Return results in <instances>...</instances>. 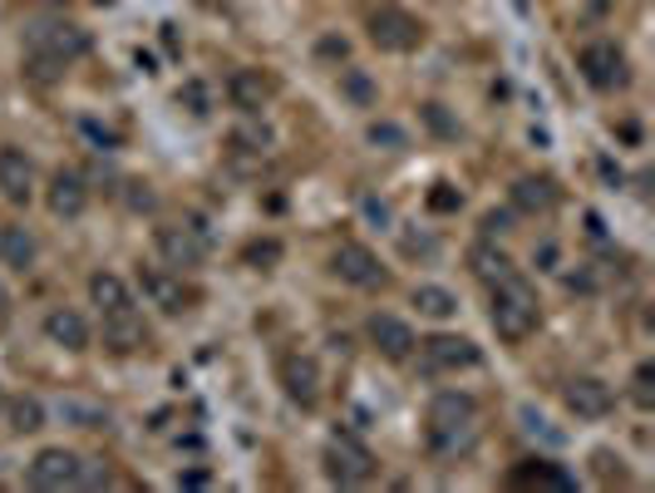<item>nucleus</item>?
<instances>
[{"label":"nucleus","instance_id":"1","mask_svg":"<svg viewBox=\"0 0 655 493\" xmlns=\"http://www.w3.org/2000/svg\"><path fill=\"white\" fill-rule=\"evenodd\" d=\"M483 435V415H479V400L463 390H439L425 410V439L439 459H459L479 444Z\"/></svg>","mask_w":655,"mask_h":493},{"label":"nucleus","instance_id":"2","mask_svg":"<svg viewBox=\"0 0 655 493\" xmlns=\"http://www.w3.org/2000/svg\"><path fill=\"white\" fill-rule=\"evenodd\" d=\"M537 291L527 287L517 271H508L503 281H493V301H488V321H493V331H498V341H508V345H523L527 335L537 331Z\"/></svg>","mask_w":655,"mask_h":493},{"label":"nucleus","instance_id":"3","mask_svg":"<svg viewBox=\"0 0 655 493\" xmlns=\"http://www.w3.org/2000/svg\"><path fill=\"white\" fill-rule=\"evenodd\" d=\"M89 55V35H84L79 25H35L30 30V65H40V75H50V69H65L74 60Z\"/></svg>","mask_w":655,"mask_h":493},{"label":"nucleus","instance_id":"4","mask_svg":"<svg viewBox=\"0 0 655 493\" xmlns=\"http://www.w3.org/2000/svg\"><path fill=\"white\" fill-rule=\"evenodd\" d=\"M369 40L389 55H409V50L425 45V20L405 6H375L369 10Z\"/></svg>","mask_w":655,"mask_h":493},{"label":"nucleus","instance_id":"5","mask_svg":"<svg viewBox=\"0 0 655 493\" xmlns=\"http://www.w3.org/2000/svg\"><path fill=\"white\" fill-rule=\"evenodd\" d=\"M483 361V351L469 341V335H429V341H419V371L425 375H459V371H473V365Z\"/></svg>","mask_w":655,"mask_h":493},{"label":"nucleus","instance_id":"6","mask_svg":"<svg viewBox=\"0 0 655 493\" xmlns=\"http://www.w3.org/2000/svg\"><path fill=\"white\" fill-rule=\"evenodd\" d=\"M325 479L341 489L369 484L375 479V454L355 435H331V444H325Z\"/></svg>","mask_w":655,"mask_h":493},{"label":"nucleus","instance_id":"7","mask_svg":"<svg viewBox=\"0 0 655 493\" xmlns=\"http://www.w3.org/2000/svg\"><path fill=\"white\" fill-rule=\"evenodd\" d=\"M577 69L591 89H621L626 84V50L616 40H587L577 50Z\"/></svg>","mask_w":655,"mask_h":493},{"label":"nucleus","instance_id":"8","mask_svg":"<svg viewBox=\"0 0 655 493\" xmlns=\"http://www.w3.org/2000/svg\"><path fill=\"white\" fill-rule=\"evenodd\" d=\"M331 271L345 281V287H361V291L389 287L385 261H379L365 243H341V247H335V251H331Z\"/></svg>","mask_w":655,"mask_h":493},{"label":"nucleus","instance_id":"9","mask_svg":"<svg viewBox=\"0 0 655 493\" xmlns=\"http://www.w3.org/2000/svg\"><path fill=\"white\" fill-rule=\"evenodd\" d=\"M277 375H281V390H287L291 405H301V410H315V405H321V365H315V355L287 351L277 365Z\"/></svg>","mask_w":655,"mask_h":493},{"label":"nucleus","instance_id":"10","mask_svg":"<svg viewBox=\"0 0 655 493\" xmlns=\"http://www.w3.org/2000/svg\"><path fill=\"white\" fill-rule=\"evenodd\" d=\"M153 247L168 267H203L207 261V233L203 227H183V223H163L153 233Z\"/></svg>","mask_w":655,"mask_h":493},{"label":"nucleus","instance_id":"11","mask_svg":"<svg viewBox=\"0 0 655 493\" xmlns=\"http://www.w3.org/2000/svg\"><path fill=\"white\" fill-rule=\"evenodd\" d=\"M35 187H40L35 159H30L25 149H15V143H6V149H0V197L15 207H30L35 203Z\"/></svg>","mask_w":655,"mask_h":493},{"label":"nucleus","instance_id":"12","mask_svg":"<svg viewBox=\"0 0 655 493\" xmlns=\"http://www.w3.org/2000/svg\"><path fill=\"white\" fill-rule=\"evenodd\" d=\"M79 474H84V459L65 444H50L30 459V484L35 489H74Z\"/></svg>","mask_w":655,"mask_h":493},{"label":"nucleus","instance_id":"13","mask_svg":"<svg viewBox=\"0 0 655 493\" xmlns=\"http://www.w3.org/2000/svg\"><path fill=\"white\" fill-rule=\"evenodd\" d=\"M139 291L158 317H183V311L193 307V291H187L183 277H173V271H158V267L139 271Z\"/></svg>","mask_w":655,"mask_h":493},{"label":"nucleus","instance_id":"14","mask_svg":"<svg viewBox=\"0 0 655 493\" xmlns=\"http://www.w3.org/2000/svg\"><path fill=\"white\" fill-rule=\"evenodd\" d=\"M562 405L577 419H606L616 395H611V385L601 381V375H572V381L562 385Z\"/></svg>","mask_w":655,"mask_h":493},{"label":"nucleus","instance_id":"15","mask_svg":"<svg viewBox=\"0 0 655 493\" xmlns=\"http://www.w3.org/2000/svg\"><path fill=\"white\" fill-rule=\"evenodd\" d=\"M365 335H369V345H375L385 361H409L415 355V331H409V321H399V317H389V311H375V317L365 321Z\"/></svg>","mask_w":655,"mask_h":493},{"label":"nucleus","instance_id":"16","mask_svg":"<svg viewBox=\"0 0 655 493\" xmlns=\"http://www.w3.org/2000/svg\"><path fill=\"white\" fill-rule=\"evenodd\" d=\"M271 94H277V84L261 75V69H232V79H227V104H232L237 114L257 119V114L271 104Z\"/></svg>","mask_w":655,"mask_h":493},{"label":"nucleus","instance_id":"17","mask_svg":"<svg viewBox=\"0 0 655 493\" xmlns=\"http://www.w3.org/2000/svg\"><path fill=\"white\" fill-rule=\"evenodd\" d=\"M45 341L60 345V351H89L94 326H89V317H84V311H74V307H50V311H45Z\"/></svg>","mask_w":655,"mask_h":493},{"label":"nucleus","instance_id":"18","mask_svg":"<svg viewBox=\"0 0 655 493\" xmlns=\"http://www.w3.org/2000/svg\"><path fill=\"white\" fill-rule=\"evenodd\" d=\"M45 207L55 217H84V207H89V183H84L74 168H60L55 178H50V187H45Z\"/></svg>","mask_w":655,"mask_h":493},{"label":"nucleus","instance_id":"19","mask_svg":"<svg viewBox=\"0 0 655 493\" xmlns=\"http://www.w3.org/2000/svg\"><path fill=\"white\" fill-rule=\"evenodd\" d=\"M104 345H109L114 355H139L143 351V345H148V326H143L139 307L109 311V317H104Z\"/></svg>","mask_w":655,"mask_h":493},{"label":"nucleus","instance_id":"20","mask_svg":"<svg viewBox=\"0 0 655 493\" xmlns=\"http://www.w3.org/2000/svg\"><path fill=\"white\" fill-rule=\"evenodd\" d=\"M513 207L517 213H527V217H547L557 207V187H552V178H517L513 183Z\"/></svg>","mask_w":655,"mask_h":493},{"label":"nucleus","instance_id":"21","mask_svg":"<svg viewBox=\"0 0 655 493\" xmlns=\"http://www.w3.org/2000/svg\"><path fill=\"white\" fill-rule=\"evenodd\" d=\"M35 257H40V247H35V237H30L25 227L0 223V267L30 271V267H35Z\"/></svg>","mask_w":655,"mask_h":493},{"label":"nucleus","instance_id":"22","mask_svg":"<svg viewBox=\"0 0 655 493\" xmlns=\"http://www.w3.org/2000/svg\"><path fill=\"white\" fill-rule=\"evenodd\" d=\"M89 301L109 317V311H129L133 307V291H129V281H124L119 271H94L89 277Z\"/></svg>","mask_w":655,"mask_h":493},{"label":"nucleus","instance_id":"23","mask_svg":"<svg viewBox=\"0 0 655 493\" xmlns=\"http://www.w3.org/2000/svg\"><path fill=\"white\" fill-rule=\"evenodd\" d=\"M469 267H473V277L493 287V281H503L513 271V261H508V251H498L493 243H479V247L469 251Z\"/></svg>","mask_w":655,"mask_h":493},{"label":"nucleus","instance_id":"24","mask_svg":"<svg viewBox=\"0 0 655 493\" xmlns=\"http://www.w3.org/2000/svg\"><path fill=\"white\" fill-rule=\"evenodd\" d=\"M415 307H419V317H429V321L459 317V297H453L449 287H415Z\"/></svg>","mask_w":655,"mask_h":493},{"label":"nucleus","instance_id":"25","mask_svg":"<svg viewBox=\"0 0 655 493\" xmlns=\"http://www.w3.org/2000/svg\"><path fill=\"white\" fill-rule=\"evenodd\" d=\"M6 415H10V429H15V435H35V429H45V400H35V395L6 400Z\"/></svg>","mask_w":655,"mask_h":493},{"label":"nucleus","instance_id":"26","mask_svg":"<svg viewBox=\"0 0 655 493\" xmlns=\"http://www.w3.org/2000/svg\"><path fill=\"white\" fill-rule=\"evenodd\" d=\"M281 257H287V247H281L277 237H251V243L241 247V267H251V271H277Z\"/></svg>","mask_w":655,"mask_h":493},{"label":"nucleus","instance_id":"27","mask_svg":"<svg viewBox=\"0 0 655 493\" xmlns=\"http://www.w3.org/2000/svg\"><path fill=\"white\" fill-rule=\"evenodd\" d=\"M341 94L351 104H361V109H375V99H379L375 79H369L365 69H341Z\"/></svg>","mask_w":655,"mask_h":493},{"label":"nucleus","instance_id":"28","mask_svg":"<svg viewBox=\"0 0 655 493\" xmlns=\"http://www.w3.org/2000/svg\"><path fill=\"white\" fill-rule=\"evenodd\" d=\"M365 139L375 143V149H385V153H405V149H409V133L399 129L395 119H375V124L365 129Z\"/></svg>","mask_w":655,"mask_h":493},{"label":"nucleus","instance_id":"29","mask_svg":"<svg viewBox=\"0 0 655 493\" xmlns=\"http://www.w3.org/2000/svg\"><path fill=\"white\" fill-rule=\"evenodd\" d=\"M178 104H183L193 119H207V114H213V89H207L203 79H183L178 84Z\"/></svg>","mask_w":655,"mask_h":493},{"label":"nucleus","instance_id":"30","mask_svg":"<svg viewBox=\"0 0 655 493\" xmlns=\"http://www.w3.org/2000/svg\"><path fill=\"white\" fill-rule=\"evenodd\" d=\"M271 143H277V133L267 124H247V129L232 133V149L237 153H271Z\"/></svg>","mask_w":655,"mask_h":493},{"label":"nucleus","instance_id":"31","mask_svg":"<svg viewBox=\"0 0 655 493\" xmlns=\"http://www.w3.org/2000/svg\"><path fill=\"white\" fill-rule=\"evenodd\" d=\"M60 415L74 419L79 429H104V425H109V415H104L99 405H89V400H65V405H60Z\"/></svg>","mask_w":655,"mask_h":493},{"label":"nucleus","instance_id":"32","mask_svg":"<svg viewBox=\"0 0 655 493\" xmlns=\"http://www.w3.org/2000/svg\"><path fill=\"white\" fill-rule=\"evenodd\" d=\"M631 400H636V410H651L655 405V365L641 361L636 375H631Z\"/></svg>","mask_w":655,"mask_h":493},{"label":"nucleus","instance_id":"33","mask_svg":"<svg viewBox=\"0 0 655 493\" xmlns=\"http://www.w3.org/2000/svg\"><path fill=\"white\" fill-rule=\"evenodd\" d=\"M517 484H543V489H572V479L567 474H557L552 464H543V459H537L533 469H517Z\"/></svg>","mask_w":655,"mask_h":493},{"label":"nucleus","instance_id":"34","mask_svg":"<svg viewBox=\"0 0 655 493\" xmlns=\"http://www.w3.org/2000/svg\"><path fill=\"white\" fill-rule=\"evenodd\" d=\"M425 207H429V213H439V217H449V213H459V207H463V193L453 183H434V187H429V197H425Z\"/></svg>","mask_w":655,"mask_h":493},{"label":"nucleus","instance_id":"35","mask_svg":"<svg viewBox=\"0 0 655 493\" xmlns=\"http://www.w3.org/2000/svg\"><path fill=\"white\" fill-rule=\"evenodd\" d=\"M315 60H325V65H345V60H351V40L345 35H321L315 40Z\"/></svg>","mask_w":655,"mask_h":493},{"label":"nucleus","instance_id":"36","mask_svg":"<svg viewBox=\"0 0 655 493\" xmlns=\"http://www.w3.org/2000/svg\"><path fill=\"white\" fill-rule=\"evenodd\" d=\"M425 124H429V133H439V139H459V124L449 119L443 104H425Z\"/></svg>","mask_w":655,"mask_h":493},{"label":"nucleus","instance_id":"37","mask_svg":"<svg viewBox=\"0 0 655 493\" xmlns=\"http://www.w3.org/2000/svg\"><path fill=\"white\" fill-rule=\"evenodd\" d=\"M483 233H508V213H488V217H483Z\"/></svg>","mask_w":655,"mask_h":493},{"label":"nucleus","instance_id":"38","mask_svg":"<svg viewBox=\"0 0 655 493\" xmlns=\"http://www.w3.org/2000/svg\"><path fill=\"white\" fill-rule=\"evenodd\" d=\"M537 261H543V271H552V267H557V243H543V247H537Z\"/></svg>","mask_w":655,"mask_h":493},{"label":"nucleus","instance_id":"39","mask_svg":"<svg viewBox=\"0 0 655 493\" xmlns=\"http://www.w3.org/2000/svg\"><path fill=\"white\" fill-rule=\"evenodd\" d=\"M10 317V291H6V281H0V321Z\"/></svg>","mask_w":655,"mask_h":493},{"label":"nucleus","instance_id":"40","mask_svg":"<svg viewBox=\"0 0 655 493\" xmlns=\"http://www.w3.org/2000/svg\"><path fill=\"white\" fill-rule=\"evenodd\" d=\"M0 415H6V385H0Z\"/></svg>","mask_w":655,"mask_h":493},{"label":"nucleus","instance_id":"41","mask_svg":"<svg viewBox=\"0 0 655 493\" xmlns=\"http://www.w3.org/2000/svg\"><path fill=\"white\" fill-rule=\"evenodd\" d=\"M94 6H114V0H94Z\"/></svg>","mask_w":655,"mask_h":493}]
</instances>
